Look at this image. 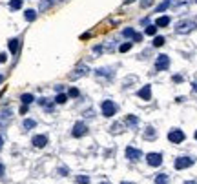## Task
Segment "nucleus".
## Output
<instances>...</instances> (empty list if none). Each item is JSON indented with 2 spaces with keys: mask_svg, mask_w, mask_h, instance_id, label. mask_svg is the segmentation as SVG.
I'll return each mask as SVG.
<instances>
[{
  "mask_svg": "<svg viewBox=\"0 0 197 184\" xmlns=\"http://www.w3.org/2000/svg\"><path fill=\"white\" fill-rule=\"evenodd\" d=\"M100 109H102L104 117H113V115L117 113V104L113 100H104L102 106H100Z\"/></svg>",
  "mask_w": 197,
  "mask_h": 184,
  "instance_id": "f257e3e1",
  "label": "nucleus"
},
{
  "mask_svg": "<svg viewBox=\"0 0 197 184\" xmlns=\"http://www.w3.org/2000/svg\"><path fill=\"white\" fill-rule=\"evenodd\" d=\"M168 141H170L172 144H181V142L184 141V133H183L181 129H172V131L168 133Z\"/></svg>",
  "mask_w": 197,
  "mask_h": 184,
  "instance_id": "f03ea898",
  "label": "nucleus"
},
{
  "mask_svg": "<svg viewBox=\"0 0 197 184\" xmlns=\"http://www.w3.org/2000/svg\"><path fill=\"white\" fill-rule=\"evenodd\" d=\"M192 164H193V159H190V157H179V159H175V162H173L175 170H184V168H190Z\"/></svg>",
  "mask_w": 197,
  "mask_h": 184,
  "instance_id": "7ed1b4c3",
  "label": "nucleus"
},
{
  "mask_svg": "<svg viewBox=\"0 0 197 184\" xmlns=\"http://www.w3.org/2000/svg\"><path fill=\"white\" fill-rule=\"evenodd\" d=\"M146 160H148L150 166L157 168V166L163 164V155H161V153H148V155H146Z\"/></svg>",
  "mask_w": 197,
  "mask_h": 184,
  "instance_id": "20e7f679",
  "label": "nucleus"
},
{
  "mask_svg": "<svg viewBox=\"0 0 197 184\" xmlns=\"http://www.w3.org/2000/svg\"><path fill=\"white\" fill-rule=\"evenodd\" d=\"M141 157H142V151H141V150L131 148V146H128V148H126V159H128V160L135 162V160H139Z\"/></svg>",
  "mask_w": 197,
  "mask_h": 184,
  "instance_id": "39448f33",
  "label": "nucleus"
},
{
  "mask_svg": "<svg viewBox=\"0 0 197 184\" xmlns=\"http://www.w3.org/2000/svg\"><path fill=\"white\" fill-rule=\"evenodd\" d=\"M168 66H170L168 55H159L157 57V62H155V70L157 71H164V70H168Z\"/></svg>",
  "mask_w": 197,
  "mask_h": 184,
  "instance_id": "423d86ee",
  "label": "nucleus"
},
{
  "mask_svg": "<svg viewBox=\"0 0 197 184\" xmlns=\"http://www.w3.org/2000/svg\"><path fill=\"white\" fill-rule=\"evenodd\" d=\"M177 33H190L192 29H195V22H190V20H186V22H181V24H177Z\"/></svg>",
  "mask_w": 197,
  "mask_h": 184,
  "instance_id": "0eeeda50",
  "label": "nucleus"
},
{
  "mask_svg": "<svg viewBox=\"0 0 197 184\" xmlns=\"http://www.w3.org/2000/svg\"><path fill=\"white\" fill-rule=\"evenodd\" d=\"M86 133H88V126H86L84 122H77V124L73 126V131H71L73 137H84Z\"/></svg>",
  "mask_w": 197,
  "mask_h": 184,
  "instance_id": "6e6552de",
  "label": "nucleus"
},
{
  "mask_svg": "<svg viewBox=\"0 0 197 184\" xmlns=\"http://www.w3.org/2000/svg\"><path fill=\"white\" fill-rule=\"evenodd\" d=\"M48 144V137L46 135H35L33 137V146L35 148H44Z\"/></svg>",
  "mask_w": 197,
  "mask_h": 184,
  "instance_id": "1a4fd4ad",
  "label": "nucleus"
},
{
  "mask_svg": "<svg viewBox=\"0 0 197 184\" xmlns=\"http://www.w3.org/2000/svg\"><path fill=\"white\" fill-rule=\"evenodd\" d=\"M142 100H150L151 99V88L150 86H142L141 89H139V93H137Z\"/></svg>",
  "mask_w": 197,
  "mask_h": 184,
  "instance_id": "9d476101",
  "label": "nucleus"
},
{
  "mask_svg": "<svg viewBox=\"0 0 197 184\" xmlns=\"http://www.w3.org/2000/svg\"><path fill=\"white\" fill-rule=\"evenodd\" d=\"M168 24H170V16H159L157 22H155V26H157V28H166Z\"/></svg>",
  "mask_w": 197,
  "mask_h": 184,
  "instance_id": "9b49d317",
  "label": "nucleus"
},
{
  "mask_svg": "<svg viewBox=\"0 0 197 184\" xmlns=\"http://www.w3.org/2000/svg\"><path fill=\"white\" fill-rule=\"evenodd\" d=\"M168 182H170V179H168L166 173H159L155 177V184H168Z\"/></svg>",
  "mask_w": 197,
  "mask_h": 184,
  "instance_id": "f8f14e48",
  "label": "nucleus"
},
{
  "mask_svg": "<svg viewBox=\"0 0 197 184\" xmlns=\"http://www.w3.org/2000/svg\"><path fill=\"white\" fill-rule=\"evenodd\" d=\"M18 44H20V42H18V38H13V40H9V51H11L13 55L18 51Z\"/></svg>",
  "mask_w": 197,
  "mask_h": 184,
  "instance_id": "ddd939ff",
  "label": "nucleus"
},
{
  "mask_svg": "<svg viewBox=\"0 0 197 184\" xmlns=\"http://www.w3.org/2000/svg\"><path fill=\"white\" fill-rule=\"evenodd\" d=\"M20 100H22V104H24V106H28V104L33 102V95L31 93H24V95L20 97Z\"/></svg>",
  "mask_w": 197,
  "mask_h": 184,
  "instance_id": "4468645a",
  "label": "nucleus"
},
{
  "mask_svg": "<svg viewBox=\"0 0 197 184\" xmlns=\"http://www.w3.org/2000/svg\"><path fill=\"white\" fill-rule=\"evenodd\" d=\"M24 16H26V20H28V22H33V20L37 18V13H35L33 9H28V11L24 13Z\"/></svg>",
  "mask_w": 197,
  "mask_h": 184,
  "instance_id": "2eb2a0df",
  "label": "nucleus"
},
{
  "mask_svg": "<svg viewBox=\"0 0 197 184\" xmlns=\"http://www.w3.org/2000/svg\"><path fill=\"white\" fill-rule=\"evenodd\" d=\"M35 126H37V122L31 120V119H26L24 124H22V128H24V129H31V128H35Z\"/></svg>",
  "mask_w": 197,
  "mask_h": 184,
  "instance_id": "dca6fc26",
  "label": "nucleus"
},
{
  "mask_svg": "<svg viewBox=\"0 0 197 184\" xmlns=\"http://www.w3.org/2000/svg\"><path fill=\"white\" fill-rule=\"evenodd\" d=\"M168 6H170V0H163V2L157 6V13H163L164 9H168Z\"/></svg>",
  "mask_w": 197,
  "mask_h": 184,
  "instance_id": "f3484780",
  "label": "nucleus"
},
{
  "mask_svg": "<svg viewBox=\"0 0 197 184\" xmlns=\"http://www.w3.org/2000/svg\"><path fill=\"white\" fill-rule=\"evenodd\" d=\"M9 7H11V9H20V7H22V0H11V2H9Z\"/></svg>",
  "mask_w": 197,
  "mask_h": 184,
  "instance_id": "a211bd4d",
  "label": "nucleus"
},
{
  "mask_svg": "<svg viewBox=\"0 0 197 184\" xmlns=\"http://www.w3.org/2000/svg\"><path fill=\"white\" fill-rule=\"evenodd\" d=\"M66 100H68V95H64V93H58L55 97V102H58V104H64Z\"/></svg>",
  "mask_w": 197,
  "mask_h": 184,
  "instance_id": "6ab92c4d",
  "label": "nucleus"
},
{
  "mask_svg": "<svg viewBox=\"0 0 197 184\" xmlns=\"http://www.w3.org/2000/svg\"><path fill=\"white\" fill-rule=\"evenodd\" d=\"M163 44H164V37H155L153 38V46H155V48H161Z\"/></svg>",
  "mask_w": 197,
  "mask_h": 184,
  "instance_id": "aec40b11",
  "label": "nucleus"
},
{
  "mask_svg": "<svg viewBox=\"0 0 197 184\" xmlns=\"http://www.w3.org/2000/svg\"><path fill=\"white\" fill-rule=\"evenodd\" d=\"M144 137H146V139H155V129H153V128H148L146 133H144Z\"/></svg>",
  "mask_w": 197,
  "mask_h": 184,
  "instance_id": "412c9836",
  "label": "nucleus"
},
{
  "mask_svg": "<svg viewBox=\"0 0 197 184\" xmlns=\"http://www.w3.org/2000/svg\"><path fill=\"white\" fill-rule=\"evenodd\" d=\"M119 49H121V53H126V51H130V49H131V42H124Z\"/></svg>",
  "mask_w": 197,
  "mask_h": 184,
  "instance_id": "4be33fe9",
  "label": "nucleus"
},
{
  "mask_svg": "<svg viewBox=\"0 0 197 184\" xmlns=\"http://www.w3.org/2000/svg\"><path fill=\"white\" fill-rule=\"evenodd\" d=\"M77 182H79V184H88V182H90V177H86V175H79V177H77Z\"/></svg>",
  "mask_w": 197,
  "mask_h": 184,
  "instance_id": "5701e85b",
  "label": "nucleus"
},
{
  "mask_svg": "<svg viewBox=\"0 0 197 184\" xmlns=\"http://www.w3.org/2000/svg\"><path fill=\"white\" fill-rule=\"evenodd\" d=\"M157 33V26H148L146 28V35H155Z\"/></svg>",
  "mask_w": 197,
  "mask_h": 184,
  "instance_id": "b1692460",
  "label": "nucleus"
},
{
  "mask_svg": "<svg viewBox=\"0 0 197 184\" xmlns=\"http://www.w3.org/2000/svg\"><path fill=\"white\" fill-rule=\"evenodd\" d=\"M122 35H124V37H131V38H133V35H135V31H133V29H131V28H126V29L122 31Z\"/></svg>",
  "mask_w": 197,
  "mask_h": 184,
  "instance_id": "393cba45",
  "label": "nucleus"
},
{
  "mask_svg": "<svg viewBox=\"0 0 197 184\" xmlns=\"http://www.w3.org/2000/svg\"><path fill=\"white\" fill-rule=\"evenodd\" d=\"M79 95H80V91H79L77 88H71V89H70V97H79Z\"/></svg>",
  "mask_w": 197,
  "mask_h": 184,
  "instance_id": "a878e982",
  "label": "nucleus"
},
{
  "mask_svg": "<svg viewBox=\"0 0 197 184\" xmlns=\"http://www.w3.org/2000/svg\"><path fill=\"white\" fill-rule=\"evenodd\" d=\"M151 4H153V0H142V2H141L142 7H148V6H151Z\"/></svg>",
  "mask_w": 197,
  "mask_h": 184,
  "instance_id": "bb28decb",
  "label": "nucleus"
},
{
  "mask_svg": "<svg viewBox=\"0 0 197 184\" xmlns=\"http://www.w3.org/2000/svg\"><path fill=\"white\" fill-rule=\"evenodd\" d=\"M133 40H135V42H141V40H142V35H141V33H135V35H133Z\"/></svg>",
  "mask_w": 197,
  "mask_h": 184,
  "instance_id": "cd10ccee",
  "label": "nucleus"
},
{
  "mask_svg": "<svg viewBox=\"0 0 197 184\" xmlns=\"http://www.w3.org/2000/svg\"><path fill=\"white\" fill-rule=\"evenodd\" d=\"M128 122H130V124H137L139 120H137V117H128Z\"/></svg>",
  "mask_w": 197,
  "mask_h": 184,
  "instance_id": "c85d7f7f",
  "label": "nucleus"
},
{
  "mask_svg": "<svg viewBox=\"0 0 197 184\" xmlns=\"http://www.w3.org/2000/svg\"><path fill=\"white\" fill-rule=\"evenodd\" d=\"M6 58H7L6 53H0V62H6Z\"/></svg>",
  "mask_w": 197,
  "mask_h": 184,
  "instance_id": "c756f323",
  "label": "nucleus"
},
{
  "mask_svg": "<svg viewBox=\"0 0 197 184\" xmlns=\"http://www.w3.org/2000/svg\"><path fill=\"white\" fill-rule=\"evenodd\" d=\"M4 171H6V168H4V164H0V177L4 175Z\"/></svg>",
  "mask_w": 197,
  "mask_h": 184,
  "instance_id": "7c9ffc66",
  "label": "nucleus"
},
{
  "mask_svg": "<svg viewBox=\"0 0 197 184\" xmlns=\"http://www.w3.org/2000/svg\"><path fill=\"white\" fill-rule=\"evenodd\" d=\"M192 86H193V91H197V80H195V82H193Z\"/></svg>",
  "mask_w": 197,
  "mask_h": 184,
  "instance_id": "2f4dec72",
  "label": "nucleus"
},
{
  "mask_svg": "<svg viewBox=\"0 0 197 184\" xmlns=\"http://www.w3.org/2000/svg\"><path fill=\"white\" fill-rule=\"evenodd\" d=\"M2 144H4V139H2V135H0V148H2Z\"/></svg>",
  "mask_w": 197,
  "mask_h": 184,
  "instance_id": "473e14b6",
  "label": "nucleus"
},
{
  "mask_svg": "<svg viewBox=\"0 0 197 184\" xmlns=\"http://www.w3.org/2000/svg\"><path fill=\"white\" fill-rule=\"evenodd\" d=\"M184 184H197L195 180H188V182H184Z\"/></svg>",
  "mask_w": 197,
  "mask_h": 184,
  "instance_id": "72a5a7b5",
  "label": "nucleus"
},
{
  "mask_svg": "<svg viewBox=\"0 0 197 184\" xmlns=\"http://www.w3.org/2000/svg\"><path fill=\"white\" fill-rule=\"evenodd\" d=\"M2 80H4V77H2V75H0V82H2Z\"/></svg>",
  "mask_w": 197,
  "mask_h": 184,
  "instance_id": "f704fd0d",
  "label": "nucleus"
},
{
  "mask_svg": "<svg viewBox=\"0 0 197 184\" xmlns=\"http://www.w3.org/2000/svg\"><path fill=\"white\" fill-rule=\"evenodd\" d=\"M121 184H131V182H121Z\"/></svg>",
  "mask_w": 197,
  "mask_h": 184,
  "instance_id": "c9c22d12",
  "label": "nucleus"
},
{
  "mask_svg": "<svg viewBox=\"0 0 197 184\" xmlns=\"http://www.w3.org/2000/svg\"><path fill=\"white\" fill-rule=\"evenodd\" d=\"M100 184H109V182H100Z\"/></svg>",
  "mask_w": 197,
  "mask_h": 184,
  "instance_id": "e433bc0d",
  "label": "nucleus"
},
{
  "mask_svg": "<svg viewBox=\"0 0 197 184\" xmlns=\"http://www.w3.org/2000/svg\"><path fill=\"white\" fill-rule=\"evenodd\" d=\"M195 139H197V131H195Z\"/></svg>",
  "mask_w": 197,
  "mask_h": 184,
  "instance_id": "4c0bfd02",
  "label": "nucleus"
}]
</instances>
